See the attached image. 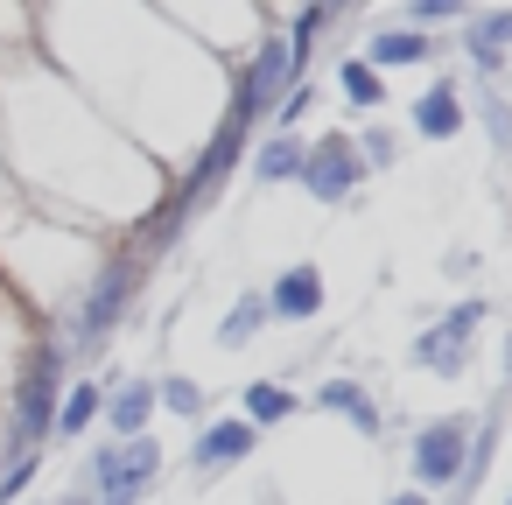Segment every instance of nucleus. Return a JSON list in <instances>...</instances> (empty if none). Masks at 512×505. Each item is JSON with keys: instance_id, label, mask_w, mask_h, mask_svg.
<instances>
[{"instance_id": "obj_5", "label": "nucleus", "mask_w": 512, "mask_h": 505, "mask_svg": "<svg viewBox=\"0 0 512 505\" xmlns=\"http://www.w3.org/2000/svg\"><path fill=\"white\" fill-rule=\"evenodd\" d=\"M470 435H477V414L449 407V414H428L414 435H407V477L414 491H456L463 484V463H470Z\"/></svg>"}, {"instance_id": "obj_8", "label": "nucleus", "mask_w": 512, "mask_h": 505, "mask_svg": "<svg viewBox=\"0 0 512 505\" xmlns=\"http://www.w3.org/2000/svg\"><path fill=\"white\" fill-rule=\"evenodd\" d=\"M253 449H260V428H246L239 414H211V421L197 428V442L183 449V463H190V477H197V484H211V477H225V470L253 463Z\"/></svg>"}, {"instance_id": "obj_16", "label": "nucleus", "mask_w": 512, "mask_h": 505, "mask_svg": "<svg viewBox=\"0 0 512 505\" xmlns=\"http://www.w3.org/2000/svg\"><path fill=\"white\" fill-rule=\"evenodd\" d=\"M316 407H323V414H337V421H351L365 442H379V428H386V421H379V407H372V393H365L358 379H323V386H316Z\"/></svg>"}, {"instance_id": "obj_10", "label": "nucleus", "mask_w": 512, "mask_h": 505, "mask_svg": "<svg viewBox=\"0 0 512 505\" xmlns=\"http://www.w3.org/2000/svg\"><path fill=\"white\" fill-rule=\"evenodd\" d=\"M260 295H267V316H274V323H316L323 302H330V281H323L316 260H295V267H281Z\"/></svg>"}, {"instance_id": "obj_6", "label": "nucleus", "mask_w": 512, "mask_h": 505, "mask_svg": "<svg viewBox=\"0 0 512 505\" xmlns=\"http://www.w3.org/2000/svg\"><path fill=\"white\" fill-rule=\"evenodd\" d=\"M477 330H484V302H456L449 316H435L421 337H407V365L414 372H435V379H463L470 351H477Z\"/></svg>"}, {"instance_id": "obj_22", "label": "nucleus", "mask_w": 512, "mask_h": 505, "mask_svg": "<svg viewBox=\"0 0 512 505\" xmlns=\"http://www.w3.org/2000/svg\"><path fill=\"white\" fill-rule=\"evenodd\" d=\"M351 148H358L365 176H379V169H393V162H400V134H393L386 120H365V127L351 134Z\"/></svg>"}, {"instance_id": "obj_11", "label": "nucleus", "mask_w": 512, "mask_h": 505, "mask_svg": "<svg viewBox=\"0 0 512 505\" xmlns=\"http://www.w3.org/2000/svg\"><path fill=\"white\" fill-rule=\"evenodd\" d=\"M407 127H414L421 141H456V134L470 127V99H463V85H456V78H435V85L407 106Z\"/></svg>"}, {"instance_id": "obj_24", "label": "nucleus", "mask_w": 512, "mask_h": 505, "mask_svg": "<svg viewBox=\"0 0 512 505\" xmlns=\"http://www.w3.org/2000/svg\"><path fill=\"white\" fill-rule=\"evenodd\" d=\"M316 99H323V92H316L309 78H302V85H288V92L274 99V134H295V127H302V120L316 113Z\"/></svg>"}, {"instance_id": "obj_26", "label": "nucleus", "mask_w": 512, "mask_h": 505, "mask_svg": "<svg viewBox=\"0 0 512 505\" xmlns=\"http://www.w3.org/2000/svg\"><path fill=\"white\" fill-rule=\"evenodd\" d=\"M386 505H435V498H428V491H414V484H407V491H393V498H386Z\"/></svg>"}, {"instance_id": "obj_9", "label": "nucleus", "mask_w": 512, "mask_h": 505, "mask_svg": "<svg viewBox=\"0 0 512 505\" xmlns=\"http://www.w3.org/2000/svg\"><path fill=\"white\" fill-rule=\"evenodd\" d=\"M43 344H50V337H43V323H36L8 288H0V400L22 386V372L43 358Z\"/></svg>"}, {"instance_id": "obj_27", "label": "nucleus", "mask_w": 512, "mask_h": 505, "mask_svg": "<svg viewBox=\"0 0 512 505\" xmlns=\"http://www.w3.org/2000/svg\"><path fill=\"white\" fill-rule=\"evenodd\" d=\"M36 505H57V498H36Z\"/></svg>"}, {"instance_id": "obj_2", "label": "nucleus", "mask_w": 512, "mask_h": 505, "mask_svg": "<svg viewBox=\"0 0 512 505\" xmlns=\"http://www.w3.org/2000/svg\"><path fill=\"white\" fill-rule=\"evenodd\" d=\"M0 176L22 204L99 239H134L169 211V176L43 57L0 71Z\"/></svg>"}, {"instance_id": "obj_14", "label": "nucleus", "mask_w": 512, "mask_h": 505, "mask_svg": "<svg viewBox=\"0 0 512 505\" xmlns=\"http://www.w3.org/2000/svg\"><path fill=\"white\" fill-rule=\"evenodd\" d=\"M463 57L477 78H498L512 64V15H463Z\"/></svg>"}, {"instance_id": "obj_15", "label": "nucleus", "mask_w": 512, "mask_h": 505, "mask_svg": "<svg viewBox=\"0 0 512 505\" xmlns=\"http://www.w3.org/2000/svg\"><path fill=\"white\" fill-rule=\"evenodd\" d=\"M99 414H106V386H99V379H64L50 435H57V442H78V435H92V428H99Z\"/></svg>"}, {"instance_id": "obj_18", "label": "nucleus", "mask_w": 512, "mask_h": 505, "mask_svg": "<svg viewBox=\"0 0 512 505\" xmlns=\"http://www.w3.org/2000/svg\"><path fill=\"white\" fill-rule=\"evenodd\" d=\"M337 92H344V106H358V120H379L386 113V78L365 64V57H337Z\"/></svg>"}, {"instance_id": "obj_25", "label": "nucleus", "mask_w": 512, "mask_h": 505, "mask_svg": "<svg viewBox=\"0 0 512 505\" xmlns=\"http://www.w3.org/2000/svg\"><path fill=\"white\" fill-rule=\"evenodd\" d=\"M393 22L414 29V36H428V29H442V22H463V8H456V0H414V8H400Z\"/></svg>"}, {"instance_id": "obj_20", "label": "nucleus", "mask_w": 512, "mask_h": 505, "mask_svg": "<svg viewBox=\"0 0 512 505\" xmlns=\"http://www.w3.org/2000/svg\"><path fill=\"white\" fill-rule=\"evenodd\" d=\"M267 323H274V316H267V295H260V288H246V295L218 316V344H225V351H246Z\"/></svg>"}, {"instance_id": "obj_17", "label": "nucleus", "mask_w": 512, "mask_h": 505, "mask_svg": "<svg viewBox=\"0 0 512 505\" xmlns=\"http://www.w3.org/2000/svg\"><path fill=\"white\" fill-rule=\"evenodd\" d=\"M295 414H302V400H295L281 379H253V386L239 393V421H246V428H260V435H267V428H281V421H295Z\"/></svg>"}, {"instance_id": "obj_4", "label": "nucleus", "mask_w": 512, "mask_h": 505, "mask_svg": "<svg viewBox=\"0 0 512 505\" xmlns=\"http://www.w3.org/2000/svg\"><path fill=\"white\" fill-rule=\"evenodd\" d=\"M155 484H162V442L155 435L99 442L78 470V498H57V505H141Z\"/></svg>"}, {"instance_id": "obj_1", "label": "nucleus", "mask_w": 512, "mask_h": 505, "mask_svg": "<svg viewBox=\"0 0 512 505\" xmlns=\"http://www.w3.org/2000/svg\"><path fill=\"white\" fill-rule=\"evenodd\" d=\"M36 57L169 183L218 141L232 113V71L204 57L162 8H43Z\"/></svg>"}, {"instance_id": "obj_21", "label": "nucleus", "mask_w": 512, "mask_h": 505, "mask_svg": "<svg viewBox=\"0 0 512 505\" xmlns=\"http://www.w3.org/2000/svg\"><path fill=\"white\" fill-rule=\"evenodd\" d=\"M155 407H162V414H176V421H211V400H204V386H197L190 372L155 379Z\"/></svg>"}, {"instance_id": "obj_12", "label": "nucleus", "mask_w": 512, "mask_h": 505, "mask_svg": "<svg viewBox=\"0 0 512 505\" xmlns=\"http://www.w3.org/2000/svg\"><path fill=\"white\" fill-rule=\"evenodd\" d=\"M379 78H393V71H421L428 57H435V36H414V29H400V22H379L372 36H365V50H358Z\"/></svg>"}, {"instance_id": "obj_28", "label": "nucleus", "mask_w": 512, "mask_h": 505, "mask_svg": "<svg viewBox=\"0 0 512 505\" xmlns=\"http://www.w3.org/2000/svg\"><path fill=\"white\" fill-rule=\"evenodd\" d=\"M0 190H8V176H0Z\"/></svg>"}, {"instance_id": "obj_23", "label": "nucleus", "mask_w": 512, "mask_h": 505, "mask_svg": "<svg viewBox=\"0 0 512 505\" xmlns=\"http://www.w3.org/2000/svg\"><path fill=\"white\" fill-rule=\"evenodd\" d=\"M43 449H22V456H8V463H0V505H22L29 498V484L43 477Z\"/></svg>"}, {"instance_id": "obj_3", "label": "nucleus", "mask_w": 512, "mask_h": 505, "mask_svg": "<svg viewBox=\"0 0 512 505\" xmlns=\"http://www.w3.org/2000/svg\"><path fill=\"white\" fill-rule=\"evenodd\" d=\"M120 239H99V232H78L36 204H22L15 190H0V288H8L43 330L50 323H71L78 302L92 295V281L106 274Z\"/></svg>"}, {"instance_id": "obj_19", "label": "nucleus", "mask_w": 512, "mask_h": 505, "mask_svg": "<svg viewBox=\"0 0 512 505\" xmlns=\"http://www.w3.org/2000/svg\"><path fill=\"white\" fill-rule=\"evenodd\" d=\"M302 134H267L260 148H253V183H295L302 176Z\"/></svg>"}, {"instance_id": "obj_7", "label": "nucleus", "mask_w": 512, "mask_h": 505, "mask_svg": "<svg viewBox=\"0 0 512 505\" xmlns=\"http://www.w3.org/2000/svg\"><path fill=\"white\" fill-rule=\"evenodd\" d=\"M302 197H316L323 211H337V204H351L358 190H365V162H358V148H351V134H316L309 148H302Z\"/></svg>"}, {"instance_id": "obj_13", "label": "nucleus", "mask_w": 512, "mask_h": 505, "mask_svg": "<svg viewBox=\"0 0 512 505\" xmlns=\"http://www.w3.org/2000/svg\"><path fill=\"white\" fill-rule=\"evenodd\" d=\"M155 379H120L113 393H106V428H113V442H141V435H155Z\"/></svg>"}]
</instances>
